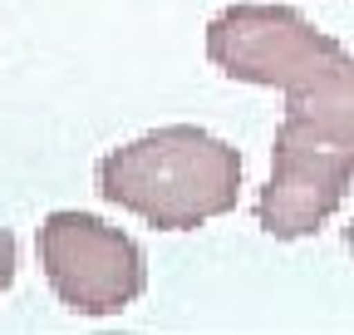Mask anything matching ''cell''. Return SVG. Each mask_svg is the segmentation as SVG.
<instances>
[{"label":"cell","instance_id":"cell-2","mask_svg":"<svg viewBox=\"0 0 354 335\" xmlns=\"http://www.w3.org/2000/svg\"><path fill=\"white\" fill-rule=\"evenodd\" d=\"M349 50L335 35L315 30L290 6H232L212 15L207 25V60L236 79L261 89H295L320 79L330 64H339Z\"/></svg>","mask_w":354,"mask_h":335},{"label":"cell","instance_id":"cell-5","mask_svg":"<svg viewBox=\"0 0 354 335\" xmlns=\"http://www.w3.org/2000/svg\"><path fill=\"white\" fill-rule=\"evenodd\" d=\"M344 246H349V257H354V222L344 227Z\"/></svg>","mask_w":354,"mask_h":335},{"label":"cell","instance_id":"cell-4","mask_svg":"<svg viewBox=\"0 0 354 335\" xmlns=\"http://www.w3.org/2000/svg\"><path fill=\"white\" fill-rule=\"evenodd\" d=\"M15 281V237L0 227V291Z\"/></svg>","mask_w":354,"mask_h":335},{"label":"cell","instance_id":"cell-3","mask_svg":"<svg viewBox=\"0 0 354 335\" xmlns=\"http://www.w3.org/2000/svg\"><path fill=\"white\" fill-rule=\"evenodd\" d=\"M39 266L55 296L79 316H118L148 286V262L128 232L88 217L50 212L39 227Z\"/></svg>","mask_w":354,"mask_h":335},{"label":"cell","instance_id":"cell-1","mask_svg":"<svg viewBox=\"0 0 354 335\" xmlns=\"http://www.w3.org/2000/svg\"><path fill=\"white\" fill-rule=\"evenodd\" d=\"M99 197L158 232H192L241 197V153L197 123H167L99 163Z\"/></svg>","mask_w":354,"mask_h":335}]
</instances>
